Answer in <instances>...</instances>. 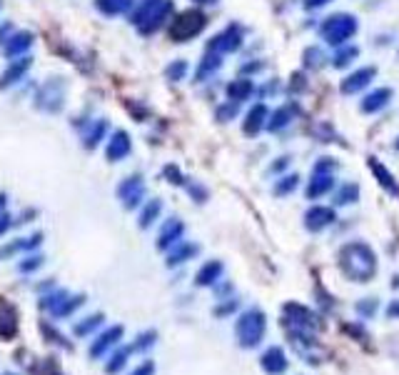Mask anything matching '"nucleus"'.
I'll return each mask as SVG.
<instances>
[{
  "instance_id": "1",
  "label": "nucleus",
  "mask_w": 399,
  "mask_h": 375,
  "mask_svg": "<svg viewBox=\"0 0 399 375\" xmlns=\"http://www.w3.org/2000/svg\"><path fill=\"white\" fill-rule=\"evenodd\" d=\"M339 271L352 280V283H370L377 275V253L365 243V240H352L342 245L337 255Z\"/></svg>"
},
{
  "instance_id": "2",
  "label": "nucleus",
  "mask_w": 399,
  "mask_h": 375,
  "mask_svg": "<svg viewBox=\"0 0 399 375\" xmlns=\"http://www.w3.org/2000/svg\"><path fill=\"white\" fill-rule=\"evenodd\" d=\"M172 10H175L172 0H143V3H135V13L130 15V23L143 35H150L165 25Z\"/></svg>"
},
{
  "instance_id": "3",
  "label": "nucleus",
  "mask_w": 399,
  "mask_h": 375,
  "mask_svg": "<svg viewBox=\"0 0 399 375\" xmlns=\"http://www.w3.org/2000/svg\"><path fill=\"white\" fill-rule=\"evenodd\" d=\"M357 30H359V23L354 15L352 13H335L322 23L319 35H322V41L327 43V45L339 48V45H347V41L354 38Z\"/></svg>"
},
{
  "instance_id": "4",
  "label": "nucleus",
  "mask_w": 399,
  "mask_h": 375,
  "mask_svg": "<svg viewBox=\"0 0 399 375\" xmlns=\"http://www.w3.org/2000/svg\"><path fill=\"white\" fill-rule=\"evenodd\" d=\"M207 25V15L202 13V10H182L180 15H175L170 23V30H167V35H170L172 43H187L193 41V38H197L202 30H205Z\"/></svg>"
},
{
  "instance_id": "5",
  "label": "nucleus",
  "mask_w": 399,
  "mask_h": 375,
  "mask_svg": "<svg viewBox=\"0 0 399 375\" xmlns=\"http://www.w3.org/2000/svg\"><path fill=\"white\" fill-rule=\"evenodd\" d=\"M265 328H267V318L265 312L252 308V310L242 312L237 318V341H240L242 348H255L260 345V341L265 338Z\"/></svg>"
},
{
  "instance_id": "6",
  "label": "nucleus",
  "mask_w": 399,
  "mask_h": 375,
  "mask_svg": "<svg viewBox=\"0 0 399 375\" xmlns=\"http://www.w3.org/2000/svg\"><path fill=\"white\" fill-rule=\"evenodd\" d=\"M35 105L45 113H60L65 105V80L62 78H50L40 85L35 95Z\"/></svg>"
},
{
  "instance_id": "7",
  "label": "nucleus",
  "mask_w": 399,
  "mask_h": 375,
  "mask_svg": "<svg viewBox=\"0 0 399 375\" xmlns=\"http://www.w3.org/2000/svg\"><path fill=\"white\" fill-rule=\"evenodd\" d=\"M285 320H287V326L300 328V330H310V333L319 326V320H317L315 312H312L310 308L300 306V303H287V306H285Z\"/></svg>"
},
{
  "instance_id": "8",
  "label": "nucleus",
  "mask_w": 399,
  "mask_h": 375,
  "mask_svg": "<svg viewBox=\"0 0 399 375\" xmlns=\"http://www.w3.org/2000/svg\"><path fill=\"white\" fill-rule=\"evenodd\" d=\"M240 45H242V30L237 25H230V28H225L222 33L215 35L213 41H210V45H207V50L225 56V53H234Z\"/></svg>"
},
{
  "instance_id": "9",
  "label": "nucleus",
  "mask_w": 399,
  "mask_h": 375,
  "mask_svg": "<svg viewBox=\"0 0 399 375\" xmlns=\"http://www.w3.org/2000/svg\"><path fill=\"white\" fill-rule=\"evenodd\" d=\"M335 220H337V213H335V208H327V205H312L304 213V228L310 233H319V230L330 228Z\"/></svg>"
},
{
  "instance_id": "10",
  "label": "nucleus",
  "mask_w": 399,
  "mask_h": 375,
  "mask_svg": "<svg viewBox=\"0 0 399 375\" xmlns=\"http://www.w3.org/2000/svg\"><path fill=\"white\" fill-rule=\"evenodd\" d=\"M374 76H377V68H372V65H365V68L354 70V73H350V76L344 78L342 85H339V91L344 93V95H354V93L365 91L367 85L374 80Z\"/></svg>"
},
{
  "instance_id": "11",
  "label": "nucleus",
  "mask_w": 399,
  "mask_h": 375,
  "mask_svg": "<svg viewBox=\"0 0 399 375\" xmlns=\"http://www.w3.org/2000/svg\"><path fill=\"white\" fill-rule=\"evenodd\" d=\"M33 33H28V30H18V33H10V38H8L5 43H3V56L5 58H18L23 56L25 50L33 48Z\"/></svg>"
},
{
  "instance_id": "12",
  "label": "nucleus",
  "mask_w": 399,
  "mask_h": 375,
  "mask_svg": "<svg viewBox=\"0 0 399 375\" xmlns=\"http://www.w3.org/2000/svg\"><path fill=\"white\" fill-rule=\"evenodd\" d=\"M260 363H262V368H265V373H269V375H282L289 365L287 355H285V350L280 345L267 348V350L262 353Z\"/></svg>"
},
{
  "instance_id": "13",
  "label": "nucleus",
  "mask_w": 399,
  "mask_h": 375,
  "mask_svg": "<svg viewBox=\"0 0 399 375\" xmlns=\"http://www.w3.org/2000/svg\"><path fill=\"white\" fill-rule=\"evenodd\" d=\"M30 65H33V60L30 58H15L10 65H8V70L0 76V91H5V88H10V85H15V83H21L23 80V76L28 73L30 70Z\"/></svg>"
},
{
  "instance_id": "14",
  "label": "nucleus",
  "mask_w": 399,
  "mask_h": 375,
  "mask_svg": "<svg viewBox=\"0 0 399 375\" xmlns=\"http://www.w3.org/2000/svg\"><path fill=\"white\" fill-rule=\"evenodd\" d=\"M143 193H145V185H143V178H140V175L128 178L123 185L117 188V195H120V201L125 203V208H135L140 203V198H143Z\"/></svg>"
},
{
  "instance_id": "15",
  "label": "nucleus",
  "mask_w": 399,
  "mask_h": 375,
  "mask_svg": "<svg viewBox=\"0 0 399 375\" xmlns=\"http://www.w3.org/2000/svg\"><path fill=\"white\" fill-rule=\"evenodd\" d=\"M367 163H370V170H372V175L377 178V183L382 188H385L387 193L389 195H394V198H399V181L394 178L389 170H387V166H382L377 158H367Z\"/></svg>"
},
{
  "instance_id": "16",
  "label": "nucleus",
  "mask_w": 399,
  "mask_h": 375,
  "mask_svg": "<svg viewBox=\"0 0 399 375\" xmlns=\"http://www.w3.org/2000/svg\"><path fill=\"white\" fill-rule=\"evenodd\" d=\"M132 150V143H130V135L125 130H115L110 135V140H108V158L112 160V163H117V160L128 158Z\"/></svg>"
},
{
  "instance_id": "17",
  "label": "nucleus",
  "mask_w": 399,
  "mask_h": 375,
  "mask_svg": "<svg viewBox=\"0 0 399 375\" xmlns=\"http://www.w3.org/2000/svg\"><path fill=\"white\" fill-rule=\"evenodd\" d=\"M267 118H269V111L265 103H257L252 105V111L247 113V118H245V125H242V130L245 135H257V133L267 125Z\"/></svg>"
},
{
  "instance_id": "18",
  "label": "nucleus",
  "mask_w": 399,
  "mask_h": 375,
  "mask_svg": "<svg viewBox=\"0 0 399 375\" xmlns=\"http://www.w3.org/2000/svg\"><path fill=\"white\" fill-rule=\"evenodd\" d=\"M389 100H392V91H389V88H377V91L367 93V95L362 98V113L382 111V108L389 105Z\"/></svg>"
},
{
  "instance_id": "19",
  "label": "nucleus",
  "mask_w": 399,
  "mask_h": 375,
  "mask_svg": "<svg viewBox=\"0 0 399 375\" xmlns=\"http://www.w3.org/2000/svg\"><path fill=\"white\" fill-rule=\"evenodd\" d=\"M335 188V175L332 173H315L312 175L310 185H307V198L310 201H317V198H322L327 195Z\"/></svg>"
},
{
  "instance_id": "20",
  "label": "nucleus",
  "mask_w": 399,
  "mask_h": 375,
  "mask_svg": "<svg viewBox=\"0 0 399 375\" xmlns=\"http://www.w3.org/2000/svg\"><path fill=\"white\" fill-rule=\"evenodd\" d=\"M135 3L138 0H95V8L103 15H108V18H115V15L130 13Z\"/></svg>"
},
{
  "instance_id": "21",
  "label": "nucleus",
  "mask_w": 399,
  "mask_h": 375,
  "mask_svg": "<svg viewBox=\"0 0 399 375\" xmlns=\"http://www.w3.org/2000/svg\"><path fill=\"white\" fill-rule=\"evenodd\" d=\"M252 93H255V83H252L250 78H237V80H232V83L228 85L230 103H242V100H247Z\"/></svg>"
},
{
  "instance_id": "22",
  "label": "nucleus",
  "mask_w": 399,
  "mask_h": 375,
  "mask_svg": "<svg viewBox=\"0 0 399 375\" xmlns=\"http://www.w3.org/2000/svg\"><path fill=\"white\" fill-rule=\"evenodd\" d=\"M220 68H222V56H220V53H213V50H207V56L202 58L197 73H195V80H197V83H205L207 78L213 76V73H217Z\"/></svg>"
},
{
  "instance_id": "23",
  "label": "nucleus",
  "mask_w": 399,
  "mask_h": 375,
  "mask_svg": "<svg viewBox=\"0 0 399 375\" xmlns=\"http://www.w3.org/2000/svg\"><path fill=\"white\" fill-rule=\"evenodd\" d=\"M359 193H362V190H359L357 183H342L339 190L335 193V205H339V208H342V205H354V203L359 201Z\"/></svg>"
},
{
  "instance_id": "24",
  "label": "nucleus",
  "mask_w": 399,
  "mask_h": 375,
  "mask_svg": "<svg viewBox=\"0 0 399 375\" xmlns=\"http://www.w3.org/2000/svg\"><path fill=\"white\" fill-rule=\"evenodd\" d=\"M289 123H292V108H289V105H282V108H277V111L269 115L267 125H265V128L275 133V130H282V128H287Z\"/></svg>"
},
{
  "instance_id": "25",
  "label": "nucleus",
  "mask_w": 399,
  "mask_h": 375,
  "mask_svg": "<svg viewBox=\"0 0 399 375\" xmlns=\"http://www.w3.org/2000/svg\"><path fill=\"white\" fill-rule=\"evenodd\" d=\"M108 133V125H105V120H95V123L90 125L88 133L83 135V143L85 148H95L100 140H103V135Z\"/></svg>"
},
{
  "instance_id": "26",
  "label": "nucleus",
  "mask_w": 399,
  "mask_h": 375,
  "mask_svg": "<svg viewBox=\"0 0 399 375\" xmlns=\"http://www.w3.org/2000/svg\"><path fill=\"white\" fill-rule=\"evenodd\" d=\"M220 275H222V263L220 260H213V263H207L205 268L197 273V283L200 285H213Z\"/></svg>"
},
{
  "instance_id": "27",
  "label": "nucleus",
  "mask_w": 399,
  "mask_h": 375,
  "mask_svg": "<svg viewBox=\"0 0 399 375\" xmlns=\"http://www.w3.org/2000/svg\"><path fill=\"white\" fill-rule=\"evenodd\" d=\"M357 56H359V48H354V45H339L332 65H335V68H347V65H350Z\"/></svg>"
},
{
  "instance_id": "28",
  "label": "nucleus",
  "mask_w": 399,
  "mask_h": 375,
  "mask_svg": "<svg viewBox=\"0 0 399 375\" xmlns=\"http://www.w3.org/2000/svg\"><path fill=\"white\" fill-rule=\"evenodd\" d=\"M182 236V223H178V220H172V223H167L165 225V230H162V236H160V248H167L170 243H175L178 238Z\"/></svg>"
},
{
  "instance_id": "29",
  "label": "nucleus",
  "mask_w": 399,
  "mask_h": 375,
  "mask_svg": "<svg viewBox=\"0 0 399 375\" xmlns=\"http://www.w3.org/2000/svg\"><path fill=\"white\" fill-rule=\"evenodd\" d=\"M297 185H300V175L289 173V175H285V178H280V181L275 183L272 193H275V195H289Z\"/></svg>"
},
{
  "instance_id": "30",
  "label": "nucleus",
  "mask_w": 399,
  "mask_h": 375,
  "mask_svg": "<svg viewBox=\"0 0 399 375\" xmlns=\"http://www.w3.org/2000/svg\"><path fill=\"white\" fill-rule=\"evenodd\" d=\"M324 62V56H322V50L319 48H307L304 50V65L307 68H319Z\"/></svg>"
},
{
  "instance_id": "31",
  "label": "nucleus",
  "mask_w": 399,
  "mask_h": 375,
  "mask_svg": "<svg viewBox=\"0 0 399 375\" xmlns=\"http://www.w3.org/2000/svg\"><path fill=\"white\" fill-rule=\"evenodd\" d=\"M160 208H162V205H160V201H152L150 205L145 208L143 216H140V225H143V228H147V225H150V223L155 220V218H158Z\"/></svg>"
},
{
  "instance_id": "32",
  "label": "nucleus",
  "mask_w": 399,
  "mask_h": 375,
  "mask_svg": "<svg viewBox=\"0 0 399 375\" xmlns=\"http://www.w3.org/2000/svg\"><path fill=\"white\" fill-rule=\"evenodd\" d=\"M167 78H170V80H182V78H185V73H187V62L185 60H175L172 62V65H167Z\"/></svg>"
},
{
  "instance_id": "33",
  "label": "nucleus",
  "mask_w": 399,
  "mask_h": 375,
  "mask_svg": "<svg viewBox=\"0 0 399 375\" xmlns=\"http://www.w3.org/2000/svg\"><path fill=\"white\" fill-rule=\"evenodd\" d=\"M374 310H377V298H365L357 303V312L362 315V318H372Z\"/></svg>"
},
{
  "instance_id": "34",
  "label": "nucleus",
  "mask_w": 399,
  "mask_h": 375,
  "mask_svg": "<svg viewBox=\"0 0 399 375\" xmlns=\"http://www.w3.org/2000/svg\"><path fill=\"white\" fill-rule=\"evenodd\" d=\"M195 253H197V245H182V248H180L178 253H175V255L170 253V265H172V263H182L185 258L195 255Z\"/></svg>"
},
{
  "instance_id": "35",
  "label": "nucleus",
  "mask_w": 399,
  "mask_h": 375,
  "mask_svg": "<svg viewBox=\"0 0 399 375\" xmlns=\"http://www.w3.org/2000/svg\"><path fill=\"white\" fill-rule=\"evenodd\" d=\"M335 168H337V163H335L332 158H319L315 163V173H332Z\"/></svg>"
},
{
  "instance_id": "36",
  "label": "nucleus",
  "mask_w": 399,
  "mask_h": 375,
  "mask_svg": "<svg viewBox=\"0 0 399 375\" xmlns=\"http://www.w3.org/2000/svg\"><path fill=\"white\" fill-rule=\"evenodd\" d=\"M234 113H237V103H230V105H225V108L217 111V118H220L222 123H228L230 118H234Z\"/></svg>"
},
{
  "instance_id": "37",
  "label": "nucleus",
  "mask_w": 399,
  "mask_h": 375,
  "mask_svg": "<svg viewBox=\"0 0 399 375\" xmlns=\"http://www.w3.org/2000/svg\"><path fill=\"white\" fill-rule=\"evenodd\" d=\"M387 318L389 320H399V300H392L389 306H387Z\"/></svg>"
},
{
  "instance_id": "38",
  "label": "nucleus",
  "mask_w": 399,
  "mask_h": 375,
  "mask_svg": "<svg viewBox=\"0 0 399 375\" xmlns=\"http://www.w3.org/2000/svg\"><path fill=\"white\" fill-rule=\"evenodd\" d=\"M327 3H332V0H304L302 5L307 8V10H317V8H324Z\"/></svg>"
},
{
  "instance_id": "39",
  "label": "nucleus",
  "mask_w": 399,
  "mask_h": 375,
  "mask_svg": "<svg viewBox=\"0 0 399 375\" xmlns=\"http://www.w3.org/2000/svg\"><path fill=\"white\" fill-rule=\"evenodd\" d=\"M8 33H13V25H10V23H5V25L0 28V45H3V43H5L8 38H10Z\"/></svg>"
},
{
  "instance_id": "40",
  "label": "nucleus",
  "mask_w": 399,
  "mask_h": 375,
  "mask_svg": "<svg viewBox=\"0 0 399 375\" xmlns=\"http://www.w3.org/2000/svg\"><path fill=\"white\" fill-rule=\"evenodd\" d=\"M193 3H200V5H210V3H217V0H193Z\"/></svg>"
},
{
  "instance_id": "41",
  "label": "nucleus",
  "mask_w": 399,
  "mask_h": 375,
  "mask_svg": "<svg viewBox=\"0 0 399 375\" xmlns=\"http://www.w3.org/2000/svg\"><path fill=\"white\" fill-rule=\"evenodd\" d=\"M392 288H399V275H394V280H392Z\"/></svg>"
},
{
  "instance_id": "42",
  "label": "nucleus",
  "mask_w": 399,
  "mask_h": 375,
  "mask_svg": "<svg viewBox=\"0 0 399 375\" xmlns=\"http://www.w3.org/2000/svg\"><path fill=\"white\" fill-rule=\"evenodd\" d=\"M3 205H5V195H0V208H3Z\"/></svg>"
},
{
  "instance_id": "43",
  "label": "nucleus",
  "mask_w": 399,
  "mask_h": 375,
  "mask_svg": "<svg viewBox=\"0 0 399 375\" xmlns=\"http://www.w3.org/2000/svg\"><path fill=\"white\" fill-rule=\"evenodd\" d=\"M394 150H399V138H397V140H394Z\"/></svg>"
},
{
  "instance_id": "44",
  "label": "nucleus",
  "mask_w": 399,
  "mask_h": 375,
  "mask_svg": "<svg viewBox=\"0 0 399 375\" xmlns=\"http://www.w3.org/2000/svg\"><path fill=\"white\" fill-rule=\"evenodd\" d=\"M0 5H3V3H0Z\"/></svg>"
}]
</instances>
